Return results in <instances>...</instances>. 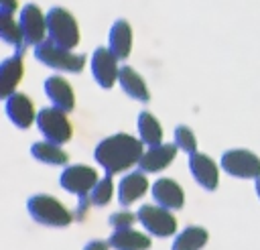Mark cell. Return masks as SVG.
Masks as SVG:
<instances>
[{
	"label": "cell",
	"instance_id": "8",
	"mask_svg": "<svg viewBox=\"0 0 260 250\" xmlns=\"http://www.w3.org/2000/svg\"><path fill=\"white\" fill-rule=\"evenodd\" d=\"M136 215H138V222L142 224V228L146 232H150L152 236L167 238V236H173L177 232L175 215L160 205H142L136 211Z\"/></svg>",
	"mask_w": 260,
	"mask_h": 250
},
{
	"label": "cell",
	"instance_id": "25",
	"mask_svg": "<svg viewBox=\"0 0 260 250\" xmlns=\"http://www.w3.org/2000/svg\"><path fill=\"white\" fill-rule=\"evenodd\" d=\"M112 193H114V183H112V177L106 175V177L100 179V181L95 183V187L91 189L89 201H91L93 205H106V203H110Z\"/></svg>",
	"mask_w": 260,
	"mask_h": 250
},
{
	"label": "cell",
	"instance_id": "1",
	"mask_svg": "<svg viewBox=\"0 0 260 250\" xmlns=\"http://www.w3.org/2000/svg\"><path fill=\"white\" fill-rule=\"evenodd\" d=\"M93 154L95 161L104 167V171L108 175H114L130 169L132 165H138L144 152H142V140L134 138L132 134L118 132L98 142Z\"/></svg>",
	"mask_w": 260,
	"mask_h": 250
},
{
	"label": "cell",
	"instance_id": "30",
	"mask_svg": "<svg viewBox=\"0 0 260 250\" xmlns=\"http://www.w3.org/2000/svg\"><path fill=\"white\" fill-rule=\"evenodd\" d=\"M256 195H258V199H260V177L256 179Z\"/></svg>",
	"mask_w": 260,
	"mask_h": 250
},
{
	"label": "cell",
	"instance_id": "21",
	"mask_svg": "<svg viewBox=\"0 0 260 250\" xmlns=\"http://www.w3.org/2000/svg\"><path fill=\"white\" fill-rule=\"evenodd\" d=\"M207 230L199 226H189L185 228L173 242L171 250H201L207 244Z\"/></svg>",
	"mask_w": 260,
	"mask_h": 250
},
{
	"label": "cell",
	"instance_id": "28",
	"mask_svg": "<svg viewBox=\"0 0 260 250\" xmlns=\"http://www.w3.org/2000/svg\"><path fill=\"white\" fill-rule=\"evenodd\" d=\"M108 248H110V242H104V240H89L83 250H108Z\"/></svg>",
	"mask_w": 260,
	"mask_h": 250
},
{
	"label": "cell",
	"instance_id": "18",
	"mask_svg": "<svg viewBox=\"0 0 260 250\" xmlns=\"http://www.w3.org/2000/svg\"><path fill=\"white\" fill-rule=\"evenodd\" d=\"M118 81H120L122 89H124L130 98H134V100H138V102H148V100H150V93H148V87H146L144 79H142V77L138 75V71L132 69L130 65L120 67Z\"/></svg>",
	"mask_w": 260,
	"mask_h": 250
},
{
	"label": "cell",
	"instance_id": "10",
	"mask_svg": "<svg viewBox=\"0 0 260 250\" xmlns=\"http://www.w3.org/2000/svg\"><path fill=\"white\" fill-rule=\"evenodd\" d=\"M20 26L24 33L26 45H41L47 30V16H43L37 4H26L20 12Z\"/></svg>",
	"mask_w": 260,
	"mask_h": 250
},
{
	"label": "cell",
	"instance_id": "16",
	"mask_svg": "<svg viewBox=\"0 0 260 250\" xmlns=\"http://www.w3.org/2000/svg\"><path fill=\"white\" fill-rule=\"evenodd\" d=\"M146 189H148L146 175L142 171H132L118 185V201H120V205L134 203L136 199H140L146 193Z\"/></svg>",
	"mask_w": 260,
	"mask_h": 250
},
{
	"label": "cell",
	"instance_id": "22",
	"mask_svg": "<svg viewBox=\"0 0 260 250\" xmlns=\"http://www.w3.org/2000/svg\"><path fill=\"white\" fill-rule=\"evenodd\" d=\"M30 154H32L37 161L45 163V165H65L67 159H69L67 152H65L59 144L49 142V140H45V142H35V144L30 146Z\"/></svg>",
	"mask_w": 260,
	"mask_h": 250
},
{
	"label": "cell",
	"instance_id": "9",
	"mask_svg": "<svg viewBox=\"0 0 260 250\" xmlns=\"http://www.w3.org/2000/svg\"><path fill=\"white\" fill-rule=\"evenodd\" d=\"M118 73H120L118 57L110 49L98 47L91 55V75H93L95 83L100 87L108 89L114 85V81H118Z\"/></svg>",
	"mask_w": 260,
	"mask_h": 250
},
{
	"label": "cell",
	"instance_id": "3",
	"mask_svg": "<svg viewBox=\"0 0 260 250\" xmlns=\"http://www.w3.org/2000/svg\"><path fill=\"white\" fill-rule=\"evenodd\" d=\"M26 209L30 213V217L41 224V226H51V228H65L71 224L73 215L71 211L55 197L51 195H45V193H39V195H32L28 197L26 201Z\"/></svg>",
	"mask_w": 260,
	"mask_h": 250
},
{
	"label": "cell",
	"instance_id": "19",
	"mask_svg": "<svg viewBox=\"0 0 260 250\" xmlns=\"http://www.w3.org/2000/svg\"><path fill=\"white\" fill-rule=\"evenodd\" d=\"M118 59H126L132 49V28L126 20H116L110 28V47Z\"/></svg>",
	"mask_w": 260,
	"mask_h": 250
},
{
	"label": "cell",
	"instance_id": "20",
	"mask_svg": "<svg viewBox=\"0 0 260 250\" xmlns=\"http://www.w3.org/2000/svg\"><path fill=\"white\" fill-rule=\"evenodd\" d=\"M150 238L128 228V230H116L110 236V246L114 250H148L150 248Z\"/></svg>",
	"mask_w": 260,
	"mask_h": 250
},
{
	"label": "cell",
	"instance_id": "14",
	"mask_svg": "<svg viewBox=\"0 0 260 250\" xmlns=\"http://www.w3.org/2000/svg\"><path fill=\"white\" fill-rule=\"evenodd\" d=\"M154 201L165 209H181L185 203V193L181 185L173 179H156L150 189Z\"/></svg>",
	"mask_w": 260,
	"mask_h": 250
},
{
	"label": "cell",
	"instance_id": "24",
	"mask_svg": "<svg viewBox=\"0 0 260 250\" xmlns=\"http://www.w3.org/2000/svg\"><path fill=\"white\" fill-rule=\"evenodd\" d=\"M0 37L8 43V45H12V47H18L20 51H22V47H24V33H22V26H20V22H16L14 18H12V14H0Z\"/></svg>",
	"mask_w": 260,
	"mask_h": 250
},
{
	"label": "cell",
	"instance_id": "11",
	"mask_svg": "<svg viewBox=\"0 0 260 250\" xmlns=\"http://www.w3.org/2000/svg\"><path fill=\"white\" fill-rule=\"evenodd\" d=\"M189 171H191L193 179L207 191H213L219 183L217 165L203 152H191L189 154Z\"/></svg>",
	"mask_w": 260,
	"mask_h": 250
},
{
	"label": "cell",
	"instance_id": "12",
	"mask_svg": "<svg viewBox=\"0 0 260 250\" xmlns=\"http://www.w3.org/2000/svg\"><path fill=\"white\" fill-rule=\"evenodd\" d=\"M45 93L49 98V102L53 104V108L61 110V112H71L75 106V96H73V87L69 85V81H65L59 75H51L45 79Z\"/></svg>",
	"mask_w": 260,
	"mask_h": 250
},
{
	"label": "cell",
	"instance_id": "29",
	"mask_svg": "<svg viewBox=\"0 0 260 250\" xmlns=\"http://www.w3.org/2000/svg\"><path fill=\"white\" fill-rule=\"evenodd\" d=\"M16 8V0H0V14H12Z\"/></svg>",
	"mask_w": 260,
	"mask_h": 250
},
{
	"label": "cell",
	"instance_id": "6",
	"mask_svg": "<svg viewBox=\"0 0 260 250\" xmlns=\"http://www.w3.org/2000/svg\"><path fill=\"white\" fill-rule=\"evenodd\" d=\"M221 169L236 179H258L260 157L246 148H234L221 154Z\"/></svg>",
	"mask_w": 260,
	"mask_h": 250
},
{
	"label": "cell",
	"instance_id": "2",
	"mask_svg": "<svg viewBox=\"0 0 260 250\" xmlns=\"http://www.w3.org/2000/svg\"><path fill=\"white\" fill-rule=\"evenodd\" d=\"M98 173L87 167V165H71V167H65V171L61 173L59 177V183L65 191L73 193L79 197V205H77V217H83L85 211H87V205L91 203L89 201V193L91 189L95 187L98 183Z\"/></svg>",
	"mask_w": 260,
	"mask_h": 250
},
{
	"label": "cell",
	"instance_id": "26",
	"mask_svg": "<svg viewBox=\"0 0 260 250\" xmlns=\"http://www.w3.org/2000/svg\"><path fill=\"white\" fill-rule=\"evenodd\" d=\"M175 144H177V148H181V150H185L189 154L191 152H197V138L191 132V128L185 126V124H181V126L175 128Z\"/></svg>",
	"mask_w": 260,
	"mask_h": 250
},
{
	"label": "cell",
	"instance_id": "5",
	"mask_svg": "<svg viewBox=\"0 0 260 250\" xmlns=\"http://www.w3.org/2000/svg\"><path fill=\"white\" fill-rule=\"evenodd\" d=\"M35 57L37 61H41L47 67L59 69V71H71L77 73L83 69L85 65V57L83 55H75L69 49H63L59 45H55L53 41H43L41 45L35 47Z\"/></svg>",
	"mask_w": 260,
	"mask_h": 250
},
{
	"label": "cell",
	"instance_id": "27",
	"mask_svg": "<svg viewBox=\"0 0 260 250\" xmlns=\"http://www.w3.org/2000/svg\"><path fill=\"white\" fill-rule=\"evenodd\" d=\"M136 220H138V215L132 211H116L110 215V226L114 230H128V228H132V224Z\"/></svg>",
	"mask_w": 260,
	"mask_h": 250
},
{
	"label": "cell",
	"instance_id": "7",
	"mask_svg": "<svg viewBox=\"0 0 260 250\" xmlns=\"http://www.w3.org/2000/svg\"><path fill=\"white\" fill-rule=\"evenodd\" d=\"M37 126L41 130V134L55 144H63L71 138L73 128L65 116V112L57 110V108H43L37 114Z\"/></svg>",
	"mask_w": 260,
	"mask_h": 250
},
{
	"label": "cell",
	"instance_id": "23",
	"mask_svg": "<svg viewBox=\"0 0 260 250\" xmlns=\"http://www.w3.org/2000/svg\"><path fill=\"white\" fill-rule=\"evenodd\" d=\"M138 134H140L142 144L156 146L162 142V128H160L158 120L148 112H140V116H138Z\"/></svg>",
	"mask_w": 260,
	"mask_h": 250
},
{
	"label": "cell",
	"instance_id": "13",
	"mask_svg": "<svg viewBox=\"0 0 260 250\" xmlns=\"http://www.w3.org/2000/svg\"><path fill=\"white\" fill-rule=\"evenodd\" d=\"M175 154H177V144L160 142V144H156V146H150V148L142 154L138 167H140L142 173H156V171L167 169V167L173 163Z\"/></svg>",
	"mask_w": 260,
	"mask_h": 250
},
{
	"label": "cell",
	"instance_id": "17",
	"mask_svg": "<svg viewBox=\"0 0 260 250\" xmlns=\"http://www.w3.org/2000/svg\"><path fill=\"white\" fill-rule=\"evenodd\" d=\"M20 77H22V59H20V55L4 59L2 65H0V96L2 98L12 96Z\"/></svg>",
	"mask_w": 260,
	"mask_h": 250
},
{
	"label": "cell",
	"instance_id": "15",
	"mask_svg": "<svg viewBox=\"0 0 260 250\" xmlns=\"http://www.w3.org/2000/svg\"><path fill=\"white\" fill-rule=\"evenodd\" d=\"M6 114H8L10 122L22 130L28 128L32 124V120H37L30 98L24 93H18V91H14L12 96L6 98Z\"/></svg>",
	"mask_w": 260,
	"mask_h": 250
},
{
	"label": "cell",
	"instance_id": "4",
	"mask_svg": "<svg viewBox=\"0 0 260 250\" xmlns=\"http://www.w3.org/2000/svg\"><path fill=\"white\" fill-rule=\"evenodd\" d=\"M47 33H49V41L69 51L79 43V28L75 18L71 16L69 10L61 6H53L47 12Z\"/></svg>",
	"mask_w": 260,
	"mask_h": 250
}]
</instances>
